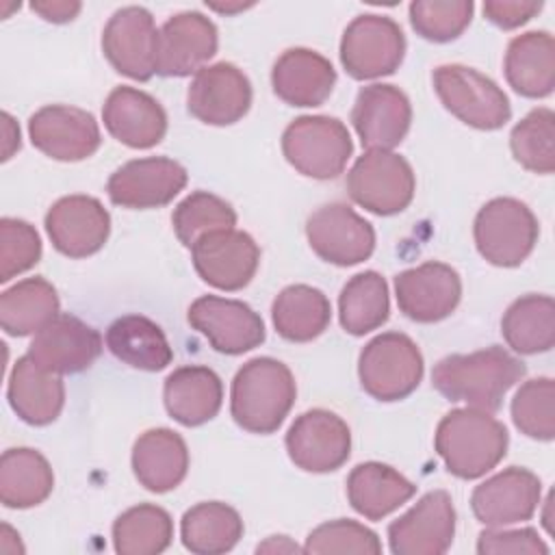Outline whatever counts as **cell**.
Returning a JSON list of instances; mask_svg holds the SVG:
<instances>
[{
  "instance_id": "obj_16",
  "label": "cell",
  "mask_w": 555,
  "mask_h": 555,
  "mask_svg": "<svg viewBox=\"0 0 555 555\" xmlns=\"http://www.w3.org/2000/svg\"><path fill=\"white\" fill-rule=\"evenodd\" d=\"M186 169L173 158H134L111 173L106 193L108 199L121 208H160L186 186Z\"/></svg>"
},
{
  "instance_id": "obj_24",
  "label": "cell",
  "mask_w": 555,
  "mask_h": 555,
  "mask_svg": "<svg viewBox=\"0 0 555 555\" xmlns=\"http://www.w3.org/2000/svg\"><path fill=\"white\" fill-rule=\"evenodd\" d=\"M351 124L366 150H392L410 130L412 104L395 85H366L356 95Z\"/></svg>"
},
{
  "instance_id": "obj_38",
  "label": "cell",
  "mask_w": 555,
  "mask_h": 555,
  "mask_svg": "<svg viewBox=\"0 0 555 555\" xmlns=\"http://www.w3.org/2000/svg\"><path fill=\"white\" fill-rule=\"evenodd\" d=\"M388 284L377 271H362L347 280L338 295V319L347 334L364 336L388 321Z\"/></svg>"
},
{
  "instance_id": "obj_18",
  "label": "cell",
  "mask_w": 555,
  "mask_h": 555,
  "mask_svg": "<svg viewBox=\"0 0 555 555\" xmlns=\"http://www.w3.org/2000/svg\"><path fill=\"white\" fill-rule=\"evenodd\" d=\"M395 297L399 310L410 321L436 323L457 308L462 299V280L451 264L427 260L397 273Z\"/></svg>"
},
{
  "instance_id": "obj_49",
  "label": "cell",
  "mask_w": 555,
  "mask_h": 555,
  "mask_svg": "<svg viewBox=\"0 0 555 555\" xmlns=\"http://www.w3.org/2000/svg\"><path fill=\"white\" fill-rule=\"evenodd\" d=\"M2 126H4V150H2V160H9L15 150H20V128L13 121L9 113H2Z\"/></svg>"
},
{
  "instance_id": "obj_27",
  "label": "cell",
  "mask_w": 555,
  "mask_h": 555,
  "mask_svg": "<svg viewBox=\"0 0 555 555\" xmlns=\"http://www.w3.org/2000/svg\"><path fill=\"white\" fill-rule=\"evenodd\" d=\"M7 399L24 423L43 427L59 418L65 405V384L59 373L43 369L26 353L11 369Z\"/></svg>"
},
{
  "instance_id": "obj_17",
  "label": "cell",
  "mask_w": 555,
  "mask_h": 555,
  "mask_svg": "<svg viewBox=\"0 0 555 555\" xmlns=\"http://www.w3.org/2000/svg\"><path fill=\"white\" fill-rule=\"evenodd\" d=\"M191 260L206 284L232 293L245 288L256 275L260 249L243 230H217L191 247Z\"/></svg>"
},
{
  "instance_id": "obj_32",
  "label": "cell",
  "mask_w": 555,
  "mask_h": 555,
  "mask_svg": "<svg viewBox=\"0 0 555 555\" xmlns=\"http://www.w3.org/2000/svg\"><path fill=\"white\" fill-rule=\"evenodd\" d=\"M104 340L119 362L139 371H163L173 360L165 332L143 314H124L115 319L108 325Z\"/></svg>"
},
{
  "instance_id": "obj_40",
  "label": "cell",
  "mask_w": 555,
  "mask_h": 555,
  "mask_svg": "<svg viewBox=\"0 0 555 555\" xmlns=\"http://www.w3.org/2000/svg\"><path fill=\"white\" fill-rule=\"evenodd\" d=\"M509 150L520 167L533 173L555 171V115L551 108L529 111L509 132Z\"/></svg>"
},
{
  "instance_id": "obj_22",
  "label": "cell",
  "mask_w": 555,
  "mask_h": 555,
  "mask_svg": "<svg viewBox=\"0 0 555 555\" xmlns=\"http://www.w3.org/2000/svg\"><path fill=\"white\" fill-rule=\"evenodd\" d=\"M217 26L206 15L199 11L176 13L158 28L156 74L167 78L197 74L217 54Z\"/></svg>"
},
{
  "instance_id": "obj_47",
  "label": "cell",
  "mask_w": 555,
  "mask_h": 555,
  "mask_svg": "<svg viewBox=\"0 0 555 555\" xmlns=\"http://www.w3.org/2000/svg\"><path fill=\"white\" fill-rule=\"evenodd\" d=\"M542 11V2L525 0H490L483 2V15L499 28L512 30L527 24L533 15Z\"/></svg>"
},
{
  "instance_id": "obj_11",
  "label": "cell",
  "mask_w": 555,
  "mask_h": 555,
  "mask_svg": "<svg viewBox=\"0 0 555 555\" xmlns=\"http://www.w3.org/2000/svg\"><path fill=\"white\" fill-rule=\"evenodd\" d=\"M189 325L199 332L215 351L238 356L264 343V321L260 314L238 299L219 295L197 297L186 312Z\"/></svg>"
},
{
  "instance_id": "obj_6",
  "label": "cell",
  "mask_w": 555,
  "mask_h": 555,
  "mask_svg": "<svg viewBox=\"0 0 555 555\" xmlns=\"http://www.w3.org/2000/svg\"><path fill=\"white\" fill-rule=\"evenodd\" d=\"M475 247L494 267H518L533 251L540 225L531 208L516 197L486 202L473 223Z\"/></svg>"
},
{
  "instance_id": "obj_13",
  "label": "cell",
  "mask_w": 555,
  "mask_h": 555,
  "mask_svg": "<svg viewBox=\"0 0 555 555\" xmlns=\"http://www.w3.org/2000/svg\"><path fill=\"white\" fill-rule=\"evenodd\" d=\"M102 52L115 72L132 80H150L156 74L158 30L145 7L117 9L102 30Z\"/></svg>"
},
{
  "instance_id": "obj_10",
  "label": "cell",
  "mask_w": 555,
  "mask_h": 555,
  "mask_svg": "<svg viewBox=\"0 0 555 555\" xmlns=\"http://www.w3.org/2000/svg\"><path fill=\"white\" fill-rule=\"evenodd\" d=\"M310 249L336 267H353L371 258L375 230L349 204L332 202L317 208L306 221Z\"/></svg>"
},
{
  "instance_id": "obj_30",
  "label": "cell",
  "mask_w": 555,
  "mask_h": 555,
  "mask_svg": "<svg viewBox=\"0 0 555 555\" xmlns=\"http://www.w3.org/2000/svg\"><path fill=\"white\" fill-rule=\"evenodd\" d=\"M509 87L522 98H546L555 89V41L546 30L516 35L503 61Z\"/></svg>"
},
{
  "instance_id": "obj_19",
  "label": "cell",
  "mask_w": 555,
  "mask_h": 555,
  "mask_svg": "<svg viewBox=\"0 0 555 555\" xmlns=\"http://www.w3.org/2000/svg\"><path fill=\"white\" fill-rule=\"evenodd\" d=\"M251 106V82L234 63L204 65L186 91L189 113L208 126H232Z\"/></svg>"
},
{
  "instance_id": "obj_12",
  "label": "cell",
  "mask_w": 555,
  "mask_h": 555,
  "mask_svg": "<svg viewBox=\"0 0 555 555\" xmlns=\"http://www.w3.org/2000/svg\"><path fill=\"white\" fill-rule=\"evenodd\" d=\"M284 444L297 468L306 473H332L349 460L351 431L338 414L314 408L293 421Z\"/></svg>"
},
{
  "instance_id": "obj_20",
  "label": "cell",
  "mask_w": 555,
  "mask_h": 555,
  "mask_svg": "<svg viewBox=\"0 0 555 555\" xmlns=\"http://www.w3.org/2000/svg\"><path fill=\"white\" fill-rule=\"evenodd\" d=\"M43 225L59 254L87 258L108 241L111 215L98 197L65 195L48 208Z\"/></svg>"
},
{
  "instance_id": "obj_39",
  "label": "cell",
  "mask_w": 555,
  "mask_h": 555,
  "mask_svg": "<svg viewBox=\"0 0 555 555\" xmlns=\"http://www.w3.org/2000/svg\"><path fill=\"white\" fill-rule=\"evenodd\" d=\"M173 540V520L154 503H139L113 522V546L119 555H158Z\"/></svg>"
},
{
  "instance_id": "obj_7",
  "label": "cell",
  "mask_w": 555,
  "mask_h": 555,
  "mask_svg": "<svg viewBox=\"0 0 555 555\" xmlns=\"http://www.w3.org/2000/svg\"><path fill=\"white\" fill-rule=\"evenodd\" d=\"M431 80L442 106L470 128L499 130L512 117L505 91L468 65H440L434 69Z\"/></svg>"
},
{
  "instance_id": "obj_2",
  "label": "cell",
  "mask_w": 555,
  "mask_h": 555,
  "mask_svg": "<svg viewBox=\"0 0 555 555\" xmlns=\"http://www.w3.org/2000/svg\"><path fill=\"white\" fill-rule=\"evenodd\" d=\"M509 434L492 412L455 408L447 412L434 436V447L447 470L457 479H479L505 457Z\"/></svg>"
},
{
  "instance_id": "obj_44",
  "label": "cell",
  "mask_w": 555,
  "mask_h": 555,
  "mask_svg": "<svg viewBox=\"0 0 555 555\" xmlns=\"http://www.w3.org/2000/svg\"><path fill=\"white\" fill-rule=\"evenodd\" d=\"M304 551L314 555H327V553L379 555L382 542L373 529L349 518H338L312 529L306 538Z\"/></svg>"
},
{
  "instance_id": "obj_46",
  "label": "cell",
  "mask_w": 555,
  "mask_h": 555,
  "mask_svg": "<svg viewBox=\"0 0 555 555\" xmlns=\"http://www.w3.org/2000/svg\"><path fill=\"white\" fill-rule=\"evenodd\" d=\"M479 555H546L548 546L533 527L503 529L488 527L477 538Z\"/></svg>"
},
{
  "instance_id": "obj_14",
  "label": "cell",
  "mask_w": 555,
  "mask_h": 555,
  "mask_svg": "<svg viewBox=\"0 0 555 555\" xmlns=\"http://www.w3.org/2000/svg\"><path fill=\"white\" fill-rule=\"evenodd\" d=\"M455 535V507L447 490L423 494L405 514L388 525L395 555H442Z\"/></svg>"
},
{
  "instance_id": "obj_21",
  "label": "cell",
  "mask_w": 555,
  "mask_h": 555,
  "mask_svg": "<svg viewBox=\"0 0 555 555\" xmlns=\"http://www.w3.org/2000/svg\"><path fill=\"white\" fill-rule=\"evenodd\" d=\"M540 477L529 468L509 466L473 490L470 509L486 527H507L529 520L540 505Z\"/></svg>"
},
{
  "instance_id": "obj_3",
  "label": "cell",
  "mask_w": 555,
  "mask_h": 555,
  "mask_svg": "<svg viewBox=\"0 0 555 555\" xmlns=\"http://www.w3.org/2000/svg\"><path fill=\"white\" fill-rule=\"evenodd\" d=\"M297 397L291 369L269 356L247 360L230 388V414L251 434H273L288 416Z\"/></svg>"
},
{
  "instance_id": "obj_5",
  "label": "cell",
  "mask_w": 555,
  "mask_h": 555,
  "mask_svg": "<svg viewBox=\"0 0 555 555\" xmlns=\"http://www.w3.org/2000/svg\"><path fill=\"white\" fill-rule=\"evenodd\" d=\"M425 362L416 343L401 332L371 338L358 358V377L366 395L377 401H401L423 379Z\"/></svg>"
},
{
  "instance_id": "obj_51",
  "label": "cell",
  "mask_w": 555,
  "mask_h": 555,
  "mask_svg": "<svg viewBox=\"0 0 555 555\" xmlns=\"http://www.w3.org/2000/svg\"><path fill=\"white\" fill-rule=\"evenodd\" d=\"M210 9H215V11H219V13H236V11H245V9H249L251 4H215V2H206Z\"/></svg>"
},
{
  "instance_id": "obj_8",
  "label": "cell",
  "mask_w": 555,
  "mask_h": 555,
  "mask_svg": "<svg viewBox=\"0 0 555 555\" xmlns=\"http://www.w3.org/2000/svg\"><path fill=\"white\" fill-rule=\"evenodd\" d=\"M347 193L364 210L390 217L405 210L416 191L412 165L392 150H366L347 173Z\"/></svg>"
},
{
  "instance_id": "obj_41",
  "label": "cell",
  "mask_w": 555,
  "mask_h": 555,
  "mask_svg": "<svg viewBox=\"0 0 555 555\" xmlns=\"http://www.w3.org/2000/svg\"><path fill=\"white\" fill-rule=\"evenodd\" d=\"M171 225L178 241L191 249L210 232L232 230L236 225V212L223 197L208 191H193L173 208Z\"/></svg>"
},
{
  "instance_id": "obj_29",
  "label": "cell",
  "mask_w": 555,
  "mask_h": 555,
  "mask_svg": "<svg viewBox=\"0 0 555 555\" xmlns=\"http://www.w3.org/2000/svg\"><path fill=\"white\" fill-rule=\"evenodd\" d=\"M130 462L137 481L145 490L163 494L178 488L186 477L189 449L178 431L156 427L143 431L134 440Z\"/></svg>"
},
{
  "instance_id": "obj_36",
  "label": "cell",
  "mask_w": 555,
  "mask_h": 555,
  "mask_svg": "<svg viewBox=\"0 0 555 555\" xmlns=\"http://www.w3.org/2000/svg\"><path fill=\"white\" fill-rule=\"evenodd\" d=\"M243 520L234 507L221 501H204L189 507L180 520V538L186 551L219 555L232 551L243 538Z\"/></svg>"
},
{
  "instance_id": "obj_37",
  "label": "cell",
  "mask_w": 555,
  "mask_h": 555,
  "mask_svg": "<svg viewBox=\"0 0 555 555\" xmlns=\"http://www.w3.org/2000/svg\"><path fill=\"white\" fill-rule=\"evenodd\" d=\"M56 288L41 275L20 280L0 295V325L9 336L39 332L59 314Z\"/></svg>"
},
{
  "instance_id": "obj_26",
  "label": "cell",
  "mask_w": 555,
  "mask_h": 555,
  "mask_svg": "<svg viewBox=\"0 0 555 555\" xmlns=\"http://www.w3.org/2000/svg\"><path fill=\"white\" fill-rule=\"evenodd\" d=\"M336 69L310 48L284 50L271 69L273 93L288 106H321L334 91Z\"/></svg>"
},
{
  "instance_id": "obj_33",
  "label": "cell",
  "mask_w": 555,
  "mask_h": 555,
  "mask_svg": "<svg viewBox=\"0 0 555 555\" xmlns=\"http://www.w3.org/2000/svg\"><path fill=\"white\" fill-rule=\"evenodd\" d=\"M271 321L284 340L310 343L327 330L332 306L323 291L308 284H291L275 295Z\"/></svg>"
},
{
  "instance_id": "obj_28",
  "label": "cell",
  "mask_w": 555,
  "mask_h": 555,
  "mask_svg": "<svg viewBox=\"0 0 555 555\" xmlns=\"http://www.w3.org/2000/svg\"><path fill=\"white\" fill-rule=\"evenodd\" d=\"M167 414L184 427H197L217 416L223 403L221 377L202 364L173 369L163 386Z\"/></svg>"
},
{
  "instance_id": "obj_34",
  "label": "cell",
  "mask_w": 555,
  "mask_h": 555,
  "mask_svg": "<svg viewBox=\"0 0 555 555\" xmlns=\"http://www.w3.org/2000/svg\"><path fill=\"white\" fill-rule=\"evenodd\" d=\"M54 488L50 462L35 449H7L0 457V501L11 509H28L43 503Z\"/></svg>"
},
{
  "instance_id": "obj_50",
  "label": "cell",
  "mask_w": 555,
  "mask_h": 555,
  "mask_svg": "<svg viewBox=\"0 0 555 555\" xmlns=\"http://www.w3.org/2000/svg\"><path fill=\"white\" fill-rule=\"evenodd\" d=\"M256 551L258 553L260 551L262 553H297V551H304V548H299L295 542H291L288 535H271V538H267V542L258 544Z\"/></svg>"
},
{
  "instance_id": "obj_48",
  "label": "cell",
  "mask_w": 555,
  "mask_h": 555,
  "mask_svg": "<svg viewBox=\"0 0 555 555\" xmlns=\"http://www.w3.org/2000/svg\"><path fill=\"white\" fill-rule=\"evenodd\" d=\"M30 9L41 15L46 22H54V24H65L72 22L82 4L74 2V0H43V2H30Z\"/></svg>"
},
{
  "instance_id": "obj_1",
  "label": "cell",
  "mask_w": 555,
  "mask_h": 555,
  "mask_svg": "<svg viewBox=\"0 0 555 555\" xmlns=\"http://www.w3.org/2000/svg\"><path fill=\"white\" fill-rule=\"evenodd\" d=\"M525 364L507 349L492 345L473 353H451L431 371V386L449 401L496 412L503 397L525 375Z\"/></svg>"
},
{
  "instance_id": "obj_23",
  "label": "cell",
  "mask_w": 555,
  "mask_h": 555,
  "mask_svg": "<svg viewBox=\"0 0 555 555\" xmlns=\"http://www.w3.org/2000/svg\"><path fill=\"white\" fill-rule=\"evenodd\" d=\"M102 353V336L74 314H56L35 332L28 356L43 369L65 375L89 369Z\"/></svg>"
},
{
  "instance_id": "obj_4",
  "label": "cell",
  "mask_w": 555,
  "mask_h": 555,
  "mask_svg": "<svg viewBox=\"0 0 555 555\" xmlns=\"http://www.w3.org/2000/svg\"><path fill=\"white\" fill-rule=\"evenodd\" d=\"M282 154L301 176L332 180L353 154L347 126L330 115H301L282 132Z\"/></svg>"
},
{
  "instance_id": "obj_25",
  "label": "cell",
  "mask_w": 555,
  "mask_h": 555,
  "mask_svg": "<svg viewBox=\"0 0 555 555\" xmlns=\"http://www.w3.org/2000/svg\"><path fill=\"white\" fill-rule=\"evenodd\" d=\"M102 121L113 139L132 150L154 147L167 132V113L158 100L128 85L108 93L102 106Z\"/></svg>"
},
{
  "instance_id": "obj_43",
  "label": "cell",
  "mask_w": 555,
  "mask_h": 555,
  "mask_svg": "<svg viewBox=\"0 0 555 555\" xmlns=\"http://www.w3.org/2000/svg\"><path fill=\"white\" fill-rule=\"evenodd\" d=\"M473 11L470 0H416L410 4V24L423 39L447 43L468 28Z\"/></svg>"
},
{
  "instance_id": "obj_35",
  "label": "cell",
  "mask_w": 555,
  "mask_h": 555,
  "mask_svg": "<svg viewBox=\"0 0 555 555\" xmlns=\"http://www.w3.org/2000/svg\"><path fill=\"white\" fill-rule=\"evenodd\" d=\"M507 347L520 356L551 351L555 345V301L551 295L529 293L507 306L501 319Z\"/></svg>"
},
{
  "instance_id": "obj_9",
  "label": "cell",
  "mask_w": 555,
  "mask_h": 555,
  "mask_svg": "<svg viewBox=\"0 0 555 555\" xmlns=\"http://www.w3.org/2000/svg\"><path fill=\"white\" fill-rule=\"evenodd\" d=\"M340 63L356 80L390 76L405 56V35L401 26L377 13L353 17L340 39Z\"/></svg>"
},
{
  "instance_id": "obj_42",
  "label": "cell",
  "mask_w": 555,
  "mask_h": 555,
  "mask_svg": "<svg viewBox=\"0 0 555 555\" xmlns=\"http://www.w3.org/2000/svg\"><path fill=\"white\" fill-rule=\"evenodd\" d=\"M509 412L520 434L551 442L555 438V382L551 377L525 382L516 390Z\"/></svg>"
},
{
  "instance_id": "obj_31",
  "label": "cell",
  "mask_w": 555,
  "mask_h": 555,
  "mask_svg": "<svg viewBox=\"0 0 555 555\" xmlns=\"http://www.w3.org/2000/svg\"><path fill=\"white\" fill-rule=\"evenodd\" d=\"M414 492L416 486L408 477L382 462H362L347 477V499L369 520H382L410 501Z\"/></svg>"
},
{
  "instance_id": "obj_45",
  "label": "cell",
  "mask_w": 555,
  "mask_h": 555,
  "mask_svg": "<svg viewBox=\"0 0 555 555\" xmlns=\"http://www.w3.org/2000/svg\"><path fill=\"white\" fill-rule=\"evenodd\" d=\"M39 258L41 238L37 230L24 219H0V282L33 269Z\"/></svg>"
},
{
  "instance_id": "obj_15",
  "label": "cell",
  "mask_w": 555,
  "mask_h": 555,
  "mask_svg": "<svg viewBox=\"0 0 555 555\" xmlns=\"http://www.w3.org/2000/svg\"><path fill=\"white\" fill-rule=\"evenodd\" d=\"M28 137L41 154L63 163L93 156L102 141L95 117L69 104H48L35 111L28 119Z\"/></svg>"
}]
</instances>
